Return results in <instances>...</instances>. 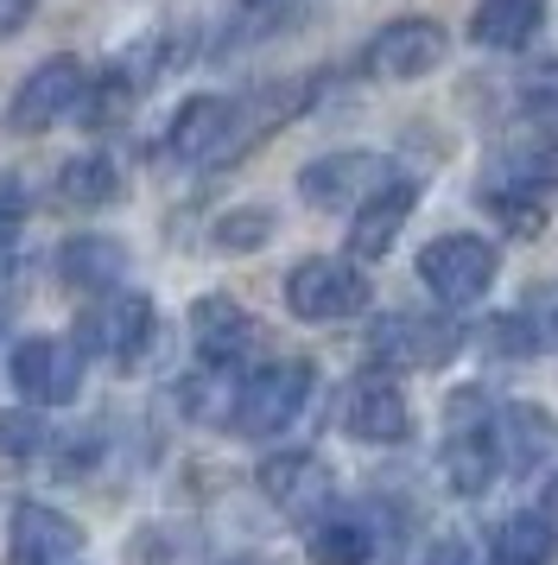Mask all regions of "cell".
<instances>
[{
  "label": "cell",
  "mask_w": 558,
  "mask_h": 565,
  "mask_svg": "<svg viewBox=\"0 0 558 565\" xmlns=\"http://www.w3.org/2000/svg\"><path fill=\"white\" fill-rule=\"evenodd\" d=\"M311 394H318V369H311L304 356L260 362V369L242 375L235 394H228V426H235L242 438H273V433H286V426L299 419Z\"/></svg>",
  "instance_id": "obj_1"
},
{
  "label": "cell",
  "mask_w": 558,
  "mask_h": 565,
  "mask_svg": "<svg viewBox=\"0 0 558 565\" xmlns=\"http://www.w3.org/2000/svg\"><path fill=\"white\" fill-rule=\"evenodd\" d=\"M495 274H502L495 242H482V235H470V230L431 235L426 248H419V280H426V292L438 306H451V311L476 306L482 292L495 286Z\"/></svg>",
  "instance_id": "obj_2"
},
{
  "label": "cell",
  "mask_w": 558,
  "mask_h": 565,
  "mask_svg": "<svg viewBox=\"0 0 558 565\" xmlns=\"http://www.w3.org/2000/svg\"><path fill=\"white\" fill-rule=\"evenodd\" d=\"M362 306H368V274L355 260L304 255L286 274V311L304 318V324H336V318H355Z\"/></svg>",
  "instance_id": "obj_3"
},
{
  "label": "cell",
  "mask_w": 558,
  "mask_h": 565,
  "mask_svg": "<svg viewBox=\"0 0 558 565\" xmlns=\"http://www.w3.org/2000/svg\"><path fill=\"white\" fill-rule=\"evenodd\" d=\"M242 147H248V121H242V103L228 96H191L165 128V153L184 166H228Z\"/></svg>",
  "instance_id": "obj_4"
},
{
  "label": "cell",
  "mask_w": 558,
  "mask_h": 565,
  "mask_svg": "<svg viewBox=\"0 0 558 565\" xmlns=\"http://www.w3.org/2000/svg\"><path fill=\"white\" fill-rule=\"evenodd\" d=\"M482 407H489L482 387L451 394V438H444V483H451V495H482V489L495 483V470H502L495 433H489L495 413H482Z\"/></svg>",
  "instance_id": "obj_5"
},
{
  "label": "cell",
  "mask_w": 558,
  "mask_h": 565,
  "mask_svg": "<svg viewBox=\"0 0 558 565\" xmlns=\"http://www.w3.org/2000/svg\"><path fill=\"white\" fill-rule=\"evenodd\" d=\"M7 375L25 407H71L83 387V350L64 337H20L7 356Z\"/></svg>",
  "instance_id": "obj_6"
},
{
  "label": "cell",
  "mask_w": 558,
  "mask_h": 565,
  "mask_svg": "<svg viewBox=\"0 0 558 565\" xmlns=\"http://www.w3.org/2000/svg\"><path fill=\"white\" fill-rule=\"evenodd\" d=\"M444 57H451V32L438 26V20H394V26H380L375 39H368L362 71L380 77V83H419V77H431Z\"/></svg>",
  "instance_id": "obj_7"
},
{
  "label": "cell",
  "mask_w": 558,
  "mask_h": 565,
  "mask_svg": "<svg viewBox=\"0 0 558 565\" xmlns=\"http://www.w3.org/2000/svg\"><path fill=\"white\" fill-rule=\"evenodd\" d=\"M83 96H89V71H83V57H45V64L13 89L7 121H13V134H45V128H57L64 115H76Z\"/></svg>",
  "instance_id": "obj_8"
},
{
  "label": "cell",
  "mask_w": 558,
  "mask_h": 565,
  "mask_svg": "<svg viewBox=\"0 0 558 565\" xmlns=\"http://www.w3.org/2000/svg\"><path fill=\"white\" fill-rule=\"evenodd\" d=\"M147 343H152V299L147 292H115L96 311H83V343L76 350H96V356L133 369Z\"/></svg>",
  "instance_id": "obj_9"
},
{
  "label": "cell",
  "mask_w": 558,
  "mask_h": 565,
  "mask_svg": "<svg viewBox=\"0 0 558 565\" xmlns=\"http://www.w3.org/2000/svg\"><path fill=\"white\" fill-rule=\"evenodd\" d=\"M260 495L292 521H318L330 509V463L318 451H273L260 458Z\"/></svg>",
  "instance_id": "obj_10"
},
{
  "label": "cell",
  "mask_w": 558,
  "mask_h": 565,
  "mask_svg": "<svg viewBox=\"0 0 558 565\" xmlns=\"http://www.w3.org/2000/svg\"><path fill=\"white\" fill-rule=\"evenodd\" d=\"M336 426L350 438H362V445H400V438L412 433V407H406V394L387 382V375H362V382H350V394H343Z\"/></svg>",
  "instance_id": "obj_11"
},
{
  "label": "cell",
  "mask_w": 558,
  "mask_h": 565,
  "mask_svg": "<svg viewBox=\"0 0 558 565\" xmlns=\"http://www.w3.org/2000/svg\"><path fill=\"white\" fill-rule=\"evenodd\" d=\"M380 184H387V159L380 153H324L299 172V191L311 210H355Z\"/></svg>",
  "instance_id": "obj_12"
},
{
  "label": "cell",
  "mask_w": 558,
  "mask_h": 565,
  "mask_svg": "<svg viewBox=\"0 0 558 565\" xmlns=\"http://www.w3.org/2000/svg\"><path fill=\"white\" fill-rule=\"evenodd\" d=\"M489 433H495L502 470H514V477H533V470L552 463V451H558V426L539 401H507V407L489 419Z\"/></svg>",
  "instance_id": "obj_13"
},
{
  "label": "cell",
  "mask_w": 558,
  "mask_h": 565,
  "mask_svg": "<svg viewBox=\"0 0 558 565\" xmlns=\"http://www.w3.org/2000/svg\"><path fill=\"white\" fill-rule=\"evenodd\" d=\"M83 546V527L71 514L45 509V502H20L13 509V527H7V565H64L76 559Z\"/></svg>",
  "instance_id": "obj_14"
},
{
  "label": "cell",
  "mask_w": 558,
  "mask_h": 565,
  "mask_svg": "<svg viewBox=\"0 0 558 565\" xmlns=\"http://www.w3.org/2000/svg\"><path fill=\"white\" fill-rule=\"evenodd\" d=\"M412 204H419V191H412L406 179H387L380 191H368V198L355 204V216H350V260H380L387 255L394 235L406 230Z\"/></svg>",
  "instance_id": "obj_15"
},
{
  "label": "cell",
  "mask_w": 558,
  "mask_h": 565,
  "mask_svg": "<svg viewBox=\"0 0 558 565\" xmlns=\"http://www.w3.org/2000/svg\"><path fill=\"white\" fill-rule=\"evenodd\" d=\"M457 331L444 318H426V311H400V318H387L375 331V356L387 369H438V362L451 356Z\"/></svg>",
  "instance_id": "obj_16"
},
{
  "label": "cell",
  "mask_w": 558,
  "mask_h": 565,
  "mask_svg": "<svg viewBox=\"0 0 558 565\" xmlns=\"http://www.w3.org/2000/svg\"><path fill=\"white\" fill-rule=\"evenodd\" d=\"M191 343H197V356L210 362V369H235V362L254 350V318L235 306V299L210 292V299L191 306Z\"/></svg>",
  "instance_id": "obj_17"
},
{
  "label": "cell",
  "mask_w": 558,
  "mask_h": 565,
  "mask_svg": "<svg viewBox=\"0 0 558 565\" xmlns=\"http://www.w3.org/2000/svg\"><path fill=\"white\" fill-rule=\"evenodd\" d=\"M311 565H368L375 559V521L362 509H324L311 521Z\"/></svg>",
  "instance_id": "obj_18"
},
{
  "label": "cell",
  "mask_w": 558,
  "mask_h": 565,
  "mask_svg": "<svg viewBox=\"0 0 558 565\" xmlns=\"http://www.w3.org/2000/svg\"><path fill=\"white\" fill-rule=\"evenodd\" d=\"M546 26V0H482L476 20H470V39L482 52H527Z\"/></svg>",
  "instance_id": "obj_19"
},
{
  "label": "cell",
  "mask_w": 558,
  "mask_h": 565,
  "mask_svg": "<svg viewBox=\"0 0 558 565\" xmlns=\"http://www.w3.org/2000/svg\"><path fill=\"white\" fill-rule=\"evenodd\" d=\"M121 267H127V248L115 235H71L57 248V280L76 286V292H108L121 280Z\"/></svg>",
  "instance_id": "obj_20"
},
{
  "label": "cell",
  "mask_w": 558,
  "mask_h": 565,
  "mask_svg": "<svg viewBox=\"0 0 558 565\" xmlns=\"http://www.w3.org/2000/svg\"><path fill=\"white\" fill-rule=\"evenodd\" d=\"M558 521L546 509H521L495 527V565H552Z\"/></svg>",
  "instance_id": "obj_21"
},
{
  "label": "cell",
  "mask_w": 558,
  "mask_h": 565,
  "mask_svg": "<svg viewBox=\"0 0 558 565\" xmlns=\"http://www.w3.org/2000/svg\"><path fill=\"white\" fill-rule=\"evenodd\" d=\"M127 191L121 166L108 153H83V159H64V172H57V198L76 210H108L115 198Z\"/></svg>",
  "instance_id": "obj_22"
},
{
  "label": "cell",
  "mask_w": 558,
  "mask_h": 565,
  "mask_svg": "<svg viewBox=\"0 0 558 565\" xmlns=\"http://www.w3.org/2000/svg\"><path fill=\"white\" fill-rule=\"evenodd\" d=\"M216 248H228V255H248V248H267L273 242V210L260 204H242V210H223L216 216Z\"/></svg>",
  "instance_id": "obj_23"
},
{
  "label": "cell",
  "mask_w": 558,
  "mask_h": 565,
  "mask_svg": "<svg viewBox=\"0 0 558 565\" xmlns=\"http://www.w3.org/2000/svg\"><path fill=\"white\" fill-rule=\"evenodd\" d=\"M45 451V413L39 407H13V413H0V458H39Z\"/></svg>",
  "instance_id": "obj_24"
},
{
  "label": "cell",
  "mask_w": 558,
  "mask_h": 565,
  "mask_svg": "<svg viewBox=\"0 0 558 565\" xmlns=\"http://www.w3.org/2000/svg\"><path fill=\"white\" fill-rule=\"evenodd\" d=\"M127 96H133V83L127 77H101V83H89V96H83V121H96V128H108V121H121V108H127Z\"/></svg>",
  "instance_id": "obj_25"
},
{
  "label": "cell",
  "mask_w": 558,
  "mask_h": 565,
  "mask_svg": "<svg viewBox=\"0 0 558 565\" xmlns=\"http://www.w3.org/2000/svg\"><path fill=\"white\" fill-rule=\"evenodd\" d=\"M495 350H502V356H527L533 350V324L527 318H502V324H495Z\"/></svg>",
  "instance_id": "obj_26"
},
{
  "label": "cell",
  "mask_w": 558,
  "mask_h": 565,
  "mask_svg": "<svg viewBox=\"0 0 558 565\" xmlns=\"http://www.w3.org/2000/svg\"><path fill=\"white\" fill-rule=\"evenodd\" d=\"M426 565H476V553H470V540L463 534H444V540H431Z\"/></svg>",
  "instance_id": "obj_27"
},
{
  "label": "cell",
  "mask_w": 558,
  "mask_h": 565,
  "mask_svg": "<svg viewBox=\"0 0 558 565\" xmlns=\"http://www.w3.org/2000/svg\"><path fill=\"white\" fill-rule=\"evenodd\" d=\"M20 210H25V191H20L13 179H7V172H0V235L20 223Z\"/></svg>",
  "instance_id": "obj_28"
},
{
  "label": "cell",
  "mask_w": 558,
  "mask_h": 565,
  "mask_svg": "<svg viewBox=\"0 0 558 565\" xmlns=\"http://www.w3.org/2000/svg\"><path fill=\"white\" fill-rule=\"evenodd\" d=\"M32 7H39V0H0V39H7V32H20L25 20H32Z\"/></svg>",
  "instance_id": "obj_29"
},
{
  "label": "cell",
  "mask_w": 558,
  "mask_h": 565,
  "mask_svg": "<svg viewBox=\"0 0 558 565\" xmlns=\"http://www.w3.org/2000/svg\"><path fill=\"white\" fill-rule=\"evenodd\" d=\"M7 286H13V255L0 248V292H7Z\"/></svg>",
  "instance_id": "obj_30"
},
{
  "label": "cell",
  "mask_w": 558,
  "mask_h": 565,
  "mask_svg": "<svg viewBox=\"0 0 558 565\" xmlns=\"http://www.w3.org/2000/svg\"><path fill=\"white\" fill-rule=\"evenodd\" d=\"M546 514H558V477H552V489H546Z\"/></svg>",
  "instance_id": "obj_31"
}]
</instances>
